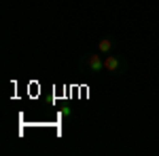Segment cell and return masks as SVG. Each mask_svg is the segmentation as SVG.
<instances>
[{
  "label": "cell",
  "instance_id": "cell-1",
  "mask_svg": "<svg viewBox=\"0 0 159 156\" xmlns=\"http://www.w3.org/2000/svg\"><path fill=\"white\" fill-rule=\"evenodd\" d=\"M127 70V59L123 55H117V53H108L104 55V72L110 74V76H119Z\"/></svg>",
  "mask_w": 159,
  "mask_h": 156
},
{
  "label": "cell",
  "instance_id": "cell-2",
  "mask_svg": "<svg viewBox=\"0 0 159 156\" xmlns=\"http://www.w3.org/2000/svg\"><path fill=\"white\" fill-rule=\"evenodd\" d=\"M76 65L85 68L87 72H91V74H100V72H104V55H100L98 51L89 53V55H83L81 59L76 61Z\"/></svg>",
  "mask_w": 159,
  "mask_h": 156
},
{
  "label": "cell",
  "instance_id": "cell-3",
  "mask_svg": "<svg viewBox=\"0 0 159 156\" xmlns=\"http://www.w3.org/2000/svg\"><path fill=\"white\" fill-rule=\"evenodd\" d=\"M117 44H119V40L115 36H102L98 40V53L100 55H108V53H115V48H117Z\"/></svg>",
  "mask_w": 159,
  "mask_h": 156
},
{
  "label": "cell",
  "instance_id": "cell-4",
  "mask_svg": "<svg viewBox=\"0 0 159 156\" xmlns=\"http://www.w3.org/2000/svg\"><path fill=\"white\" fill-rule=\"evenodd\" d=\"M61 116H64V118H70V116H72V108H70V106H64V110H61Z\"/></svg>",
  "mask_w": 159,
  "mask_h": 156
}]
</instances>
